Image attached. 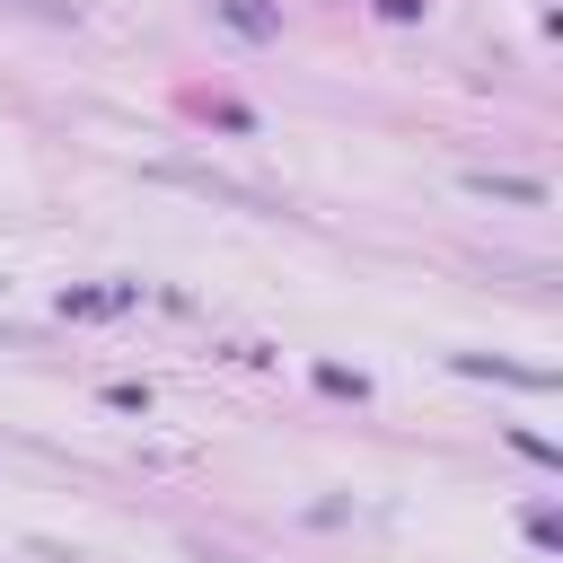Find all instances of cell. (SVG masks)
Wrapping results in <instances>:
<instances>
[{
	"label": "cell",
	"mask_w": 563,
	"mask_h": 563,
	"mask_svg": "<svg viewBox=\"0 0 563 563\" xmlns=\"http://www.w3.org/2000/svg\"><path fill=\"white\" fill-rule=\"evenodd\" d=\"M475 185H484V194H501V202H537V185H528V176H475Z\"/></svg>",
	"instance_id": "6da1fadb"
}]
</instances>
